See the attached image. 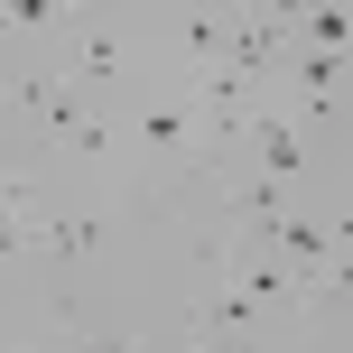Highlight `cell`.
Here are the masks:
<instances>
[{"mask_svg":"<svg viewBox=\"0 0 353 353\" xmlns=\"http://www.w3.org/2000/svg\"><path fill=\"white\" fill-rule=\"evenodd\" d=\"M186 130H195V103H186V93H176V103H149V112H140V140L159 149V159H168V149H186Z\"/></svg>","mask_w":353,"mask_h":353,"instance_id":"obj_1","label":"cell"}]
</instances>
